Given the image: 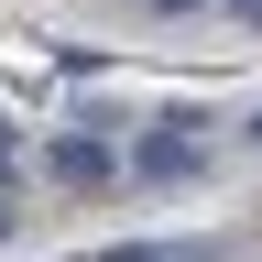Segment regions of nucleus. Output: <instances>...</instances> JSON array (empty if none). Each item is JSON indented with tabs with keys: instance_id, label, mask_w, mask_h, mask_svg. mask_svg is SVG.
Wrapping results in <instances>:
<instances>
[{
	"instance_id": "1",
	"label": "nucleus",
	"mask_w": 262,
	"mask_h": 262,
	"mask_svg": "<svg viewBox=\"0 0 262 262\" xmlns=\"http://www.w3.org/2000/svg\"><path fill=\"white\" fill-rule=\"evenodd\" d=\"M186 131H196V120H153V131H142V153H131V164H142L153 186H175V175H196V142H186Z\"/></svg>"
},
{
	"instance_id": "8",
	"label": "nucleus",
	"mask_w": 262,
	"mask_h": 262,
	"mask_svg": "<svg viewBox=\"0 0 262 262\" xmlns=\"http://www.w3.org/2000/svg\"><path fill=\"white\" fill-rule=\"evenodd\" d=\"M251 22H262V0H251Z\"/></svg>"
},
{
	"instance_id": "9",
	"label": "nucleus",
	"mask_w": 262,
	"mask_h": 262,
	"mask_svg": "<svg viewBox=\"0 0 262 262\" xmlns=\"http://www.w3.org/2000/svg\"><path fill=\"white\" fill-rule=\"evenodd\" d=\"M241 11H251V0H241Z\"/></svg>"
},
{
	"instance_id": "5",
	"label": "nucleus",
	"mask_w": 262,
	"mask_h": 262,
	"mask_svg": "<svg viewBox=\"0 0 262 262\" xmlns=\"http://www.w3.org/2000/svg\"><path fill=\"white\" fill-rule=\"evenodd\" d=\"M0 241H11V196H0Z\"/></svg>"
},
{
	"instance_id": "6",
	"label": "nucleus",
	"mask_w": 262,
	"mask_h": 262,
	"mask_svg": "<svg viewBox=\"0 0 262 262\" xmlns=\"http://www.w3.org/2000/svg\"><path fill=\"white\" fill-rule=\"evenodd\" d=\"M153 11H196V0H153Z\"/></svg>"
},
{
	"instance_id": "4",
	"label": "nucleus",
	"mask_w": 262,
	"mask_h": 262,
	"mask_svg": "<svg viewBox=\"0 0 262 262\" xmlns=\"http://www.w3.org/2000/svg\"><path fill=\"white\" fill-rule=\"evenodd\" d=\"M0 175H11V120H0Z\"/></svg>"
},
{
	"instance_id": "3",
	"label": "nucleus",
	"mask_w": 262,
	"mask_h": 262,
	"mask_svg": "<svg viewBox=\"0 0 262 262\" xmlns=\"http://www.w3.org/2000/svg\"><path fill=\"white\" fill-rule=\"evenodd\" d=\"M98 262H164V251H98Z\"/></svg>"
},
{
	"instance_id": "2",
	"label": "nucleus",
	"mask_w": 262,
	"mask_h": 262,
	"mask_svg": "<svg viewBox=\"0 0 262 262\" xmlns=\"http://www.w3.org/2000/svg\"><path fill=\"white\" fill-rule=\"evenodd\" d=\"M110 164H120V153H110V142H88V131H66V142H55V175H66V186H98Z\"/></svg>"
},
{
	"instance_id": "7",
	"label": "nucleus",
	"mask_w": 262,
	"mask_h": 262,
	"mask_svg": "<svg viewBox=\"0 0 262 262\" xmlns=\"http://www.w3.org/2000/svg\"><path fill=\"white\" fill-rule=\"evenodd\" d=\"M251 142H262V120H251Z\"/></svg>"
}]
</instances>
